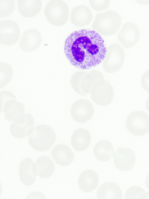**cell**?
<instances>
[{
  "label": "cell",
  "instance_id": "obj_1",
  "mask_svg": "<svg viewBox=\"0 0 149 199\" xmlns=\"http://www.w3.org/2000/svg\"><path fill=\"white\" fill-rule=\"evenodd\" d=\"M64 52L70 63L82 70H89L102 62L106 54V44L102 36L94 30H75L65 39Z\"/></svg>",
  "mask_w": 149,
  "mask_h": 199
},
{
  "label": "cell",
  "instance_id": "obj_2",
  "mask_svg": "<svg viewBox=\"0 0 149 199\" xmlns=\"http://www.w3.org/2000/svg\"><path fill=\"white\" fill-rule=\"evenodd\" d=\"M27 136L31 147L40 152L49 150L54 144L56 138L54 129L45 124H40L32 127Z\"/></svg>",
  "mask_w": 149,
  "mask_h": 199
},
{
  "label": "cell",
  "instance_id": "obj_3",
  "mask_svg": "<svg viewBox=\"0 0 149 199\" xmlns=\"http://www.w3.org/2000/svg\"><path fill=\"white\" fill-rule=\"evenodd\" d=\"M121 24L120 15L113 10H108L97 14L93 23L92 28L100 34L109 36L115 34Z\"/></svg>",
  "mask_w": 149,
  "mask_h": 199
},
{
  "label": "cell",
  "instance_id": "obj_4",
  "mask_svg": "<svg viewBox=\"0 0 149 199\" xmlns=\"http://www.w3.org/2000/svg\"><path fill=\"white\" fill-rule=\"evenodd\" d=\"M44 12L48 22L54 26H62L68 20L69 8L62 0H52L49 2L45 6Z\"/></svg>",
  "mask_w": 149,
  "mask_h": 199
},
{
  "label": "cell",
  "instance_id": "obj_5",
  "mask_svg": "<svg viewBox=\"0 0 149 199\" xmlns=\"http://www.w3.org/2000/svg\"><path fill=\"white\" fill-rule=\"evenodd\" d=\"M125 125L129 132L136 136H142L149 132V116L145 112L137 110L130 114Z\"/></svg>",
  "mask_w": 149,
  "mask_h": 199
},
{
  "label": "cell",
  "instance_id": "obj_6",
  "mask_svg": "<svg viewBox=\"0 0 149 199\" xmlns=\"http://www.w3.org/2000/svg\"><path fill=\"white\" fill-rule=\"evenodd\" d=\"M125 57V52L121 47L118 44H111L107 49L102 63L103 68L107 73H115L123 66Z\"/></svg>",
  "mask_w": 149,
  "mask_h": 199
},
{
  "label": "cell",
  "instance_id": "obj_7",
  "mask_svg": "<svg viewBox=\"0 0 149 199\" xmlns=\"http://www.w3.org/2000/svg\"><path fill=\"white\" fill-rule=\"evenodd\" d=\"M92 100L97 105L106 106L112 101L114 96L113 89L107 81L102 80L95 83L90 91Z\"/></svg>",
  "mask_w": 149,
  "mask_h": 199
},
{
  "label": "cell",
  "instance_id": "obj_8",
  "mask_svg": "<svg viewBox=\"0 0 149 199\" xmlns=\"http://www.w3.org/2000/svg\"><path fill=\"white\" fill-rule=\"evenodd\" d=\"M11 123L10 131L11 135L18 139L27 136L30 129L35 123L33 117L28 113H22L15 117Z\"/></svg>",
  "mask_w": 149,
  "mask_h": 199
},
{
  "label": "cell",
  "instance_id": "obj_9",
  "mask_svg": "<svg viewBox=\"0 0 149 199\" xmlns=\"http://www.w3.org/2000/svg\"><path fill=\"white\" fill-rule=\"evenodd\" d=\"M94 112V108L88 100L81 99L76 101L72 105L70 113L72 119L79 123H85L92 118Z\"/></svg>",
  "mask_w": 149,
  "mask_h": 199
},
{
  "label": "cell",
  "instance_id": "obj_10",
  "mask_svg": "<svg viewBox=\"0 0 149 199\" xmlns=\"http://www.w3.org/2000/svg\"><path fill=\"white\" fill-rule=\"evenodd\" d=\"M20 36L19 27L14 21L7 20L0 22V43L6 46L13 45Z\"/></svg>",
  "mask_w": 149,
  "mask_h": 199
},
{
  "label": "cell",
  "instance_id": "obj_11",
  "mask_svg": "<svg viewBox=\"0 0 149 199\" xmlns=\"http://www.w3.org/2000/svg\"><path fill=\"white\" fill-rule=\"evenodd\" d=\"M113 162L116 167L122 171H127L134 166L136 161L133 151L130 148L119 147L114 153Z\"/></svg>",
  "mask_w": 149,
  "mask_h": 199
},
{
  "label": "cell",
  "instance_id": "obj_12",
  "mask_svg": "<svg viewBox=\"0 0 149 199\" xmlns=\"http://www.w3.org/2000/svg\"><path fill=\"white\" fill-rule=\"evenodd\" d=\"M140 36L138 27L131 22L124 24L117 34L118 41L126 48L131 47L135 45L139 41Z\"/></svg>",
  "mask_w": 149,
  "mask_h": 199
},
{
  "label": "cell",
  "instance_id": "obj_13",
  "mask_svg": "<svg viewBox=\"0 0 149 199\" xmlns=\"http://www.w3.org/2000/svg\"><path fill=\"white\" fill-rule=\"evenodd\" d=\"M19 173L21 182L25 186H31L36 181L38 173V166L31 159L25 158L20 163Z\"/></svg>",
  "mask_w": 149,
  "mask_h": 199
},
{
  "label": "cell",
  "instance_id": "obj_14",
  "mask_svg": "<svg viewBox=\"0 0 149 199\" xmlns=\"http://www.w3.org/2000/svg\"><path fill=\"white\" fill-rule=\"evenodd\" d=\"M42 42L40 33L36 29H31L24 32L19 43L20 48L24 51H33L40 45Z\"/></svg>",
  "mask_w": 149,
  "mask_h": 199
},
{
  "label": "cell",
  "instance_id": "obj_15",
  "mask_svg": "<svg viewBox=\"0 0 149 199\" xmlns=\"http://www.w3.org/2000/svg\"><path fill=\"white\" fill-rule=\"evenodd\" d=\"M93 19L91 10L87 6L79 5L72 10L70 17L71 23L75 26L83 27L88 25Z\"/></svg>",
  "mask_w": 149,
  "mask_h": 199
},
{
  "label": "cell",
  "instance_id": "obj_16",
  "mask_svg": "<svg viewBox=\"0 0 149 199\" xmlns=\"http://www.w3.org/2000/svg\"><path fill=\"white\" fill-rule=\"evenodd\" d=\"M51 154L56 163L61 166L69 165L74 159V153L69 147L64 144L56 145Z\"/></svg>",
  "mask_w": 149,
  "mask_h": 199
},
{
  "label": "cell",
  "instance_id": "obj_17",
  "mask_svg": "<svg viewBox=\"0 0 149 199\" xmlns=\"http://www.w3.org/2000/svg\"><path fill=\"white\" fill-rule=\"evenodd\" d=\"M99 181L98 175L95 172L92 170H87L80 174L78 184L81 190L86 193H89L97 188Z\"/></svg>",
  "mask_w": 149,
  "mask_h": 199
},
{
  "label": "cell",
  "instance_id": "obj_18",
  "mask_svg": "<svg viewBox=\"0 0 149 199\" xmlns=\"http://www.w3.org/2000/svg\"><path fill=\"white\" fill-rule=\"evenodd\" d=\"M91 142V135L89 132L86 129L79 128L73 132L71 144L74 150L82 152L88 148Z\"/></svg>",
  "mask_w": 149,
  "mask_h": 199
},
{
  "label": "cell",
  "instance_id": "obj_19",
  "mask_svg": "<svg viewBox=\"0 0 149 199\" xmlns=\"http://www.w3.org/2000/svg\"><path fill=\"white\" fill-rule=\"evenodd\" d=\"M17 6L19 13L25 17L31 18L37 15L42 8L40 0H18Z\"/></svg>",
  "mask_w": 149,
  "mask_h": 199
},
{
  "label": "cell",
  "instance_id": "obj_20",
  "mask_svg": "<svg viewBox=\"0 0 149 199\" xmlns=\"http://www.w3.org/2000/svg\"><path fill=\"white\" fill-rule=\"evenodd\" d=\"M95 157L102 162L108 161L111 159L114 153V149L111 143L106 140L98 141L94 148Z\"/></svg>",
  "mask_w": 149,
  "mask_h": 199
},
{
  "label": "cell",
  "instance_id": "obj_21",
  "mask_svg": "<svg viewBox=\"0 0 149 199\" xmlns=\"http://www.w3.org/2000/svg\"><path fill=\"white\" fill-rule=\"evenodd\" d=\"M25 108L24 105L17 100L10 99L4 103L2 108L0 110L1 113H4V117L8 121H12L18 115L24 112Z\"/></svg>",
  "mask_w": 149,
  "mask_h": 199
},
{
  "label": "cell",
  "instance_id": "obj_22",
  "mask_svg": "<svg viewBox=\"0 0 149 199\" xmlns=\"http://www.w3.org/2000/svg\"><path fill=\"white\" fill-rule=\"evenodd\" d=\"M98 199H119L123 197V193L120 187L116 184L111 182L102 184L97 192Z\"/></svg>",
  "mask_w": 149,
  "mask_h": 199
},
{
  "label": "cell",
  "instance_id": "obj_23",
  "mask_svg": "<svg viewBox=\"0 0 149 199\" xmlns=\"http://www.w3.org/2000/svg\"><path fill=\"white\" fill-rule=\"evenodd\" d=\"M104 80L102 73L97 70H93L85 74L81 78L80 89L82 96L88 95L94 84L97 82Z\"/></svg>",
  "mask_w": 149,
  "mask_h": 199
},
{
  "label": "cell",
  "instance_id": "obj_24",
  "mask_svg": "<svg viewBox=\"0 0 149 199\" xmlns=\"http://www.w3.org/2000/svg\"><path fill=\"white\" fill-rule=\"evenodd\" d=\"M38 168V176L41 178L47 179L51 177L54 174L55 166L53 161L46 156L39 157L36 161Z\"/></svg>",
  "mask_w": 149,
  "mask_h": 199
},
{
  "label": "cell",
  "instance_id": "obj_25",
  "mask_svg": "<svg viewBox=\"0 0 149 199\" xmlns=\"http://www.w3.org/2000/svg\"><path fill=\"white\" fill-rule=\"evenodd\" d=\"M13 70L8 64L0 63V88L7 85L11 80L13 75Z\"/></svg>",
  "mask_w": 149,
  "mask_h": 199
},
{
  "label": "cell",
  "instance_id": "obj_26",
  "mask_svg": "<svg viewBox=\"0 0 149 199\" xmlns=\"http://www.w3.org/2000/svg\"><path fill=\"white\" fill-rule=\"evenodd\" d=\"M125 199H148L147 193L142 188L137 186H132L126 191Z\"/></svg>",
  "mask_w": 149,
  "mask_h": 199
},
{
  "label": "cell",
  "instance_id": "obj_27",
  "mask_svg": "<svg viewBox=\"0 0 149 199\" xmlns=\"http://www.w3.org/2000/svg\"><path fill=\"white\" fill-rule=\"evenodd\" d=\"M15 8L13 0H0V17L4 18L10 15L14 11Z\"/></svg>",
  "mask_w": 149,
  "mask_h": 199
},
{
  "label": "cell",
  "instance_id": "obj_28",
  "mask_svg": "<svg viewBox=\"0 0 149 199\" xmlns=\"http://www.w3.org/2000/svg\"><path fill=\"white\" fill-rule=\"evenodd\" d=\"M87 73L84 71H78L72 75L71 80V84L72 88L77 94L81 96L80 89L81 80L83 76Z\"/></svg>",
  "mask_w": 149,
  "mask_h": 199
},
{
  "label": "cell",
  "instance_id": "obj_29",
  "mask_svg": "<svg viewBox=\"0 0 149 199\" xmlns=\"http://www.w3.org/2000/svg\"><path fill=\"white\" fill-rule=\"evenodd\" d=\"M109 0H90L89 3L94 10L99 11L107 9L110 3Z\"/></svg>",
  "mask_w": 149,
  "mask_h": 199
},
{
  "label": "cell",
  "instance_id": "obj_30",
  "mask_svg": "<svg viewBox=\"0 0 149 199\" xmlns=\"http://www.w3.org/2000/svg\"><path fill=\"white\" fill-rule=\"evenodd\" d=\"M13 99L17 100L15 96L11 92L4 90L0 92V110L1 109L4 103L7 100Z\"/></svg>",
  "mask_w": 149,
  "mask_h": 199
},
{
  "label": "cell",
  "instance_id": "obj_31",
  "mask_svg": "<svg viewBox=\"0 0 149 199\" xmlns=\"http://www.w3.org/2000/svg\"><path fill=\"white\" fill-rule=\"evenodd\" d=\"M141 83L144 89L149 93V70L146 71L142 75Z\"/></svg>",
  "mask_w": 149,
  "mask_h": 199
},
{
  "label": "cell",
  "instance_id": "obj_32",
  "mask_svg": "<svg viewBox=\"0 0 149 199\" xmlns=\"http://www.w3.org/2000/svg\"><path fill=\"white\" fill-rule=\"evenodd\" d=\"M44 198L46 197L42 193L39 191H35L31 193L26 198Z\"/></svg>",
  "mask_w": 149,
  "mask_h": 199
},
{
  "label": "cell",
  "instance_id": "obj_33",
  "mask_svg": "<svg viewBox=\"0 0 149 199\" xmlns=\"http://www.w3.org/2000/svg\"><path fill=\"white\" fill-rule=\"evenodd\" d=\"M145 184L146 187L149 189V173L146 177Z\"/></svg>",
  "mask_w": 149,
  "mask_h": 199
},
{
  "label": "cell",
  "instance_id": "obj_34",
  "mask_svg": "<svg viewBox=\"0 0 149 199\" xmlns=\"http://www.w3.org/2000/svg\"><path fill=\"white\" fill-rule=\"evenodd\" d=\"M145 105L146 110L149 112V98L146 100Z\"/></svg>",
  "mask_w": 149,
  "mask_h": 199
},
{
  "label": "cell",
  "instance_id": "obj_35",
  "mask_svg": "<svg viewBox=\"0 0 149 199\" xmlns=\"http://www.w3.org/2000/svg\"><path fill=\"white\" fill-rule=\"evenodd\" d=\"M147 193L148 196V198H149V191L147 192Z\"/></svg>",
  "mask_w": 149,
  "mask_h": 199
}]
</instances>
